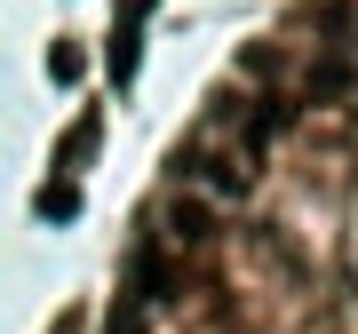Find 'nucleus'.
<instances>
[{"mask_svg": "<svg viewBox=\"0 0 358 334\" xmlns=\"http://www.w3.org/2000/svg\"><path fill=\"white\" fill-rule=\"evenodd\" d=\"M96 136H103V119L80 112L72 128H64V143H56V175H80V167H88V152H96Z\"/></svg>", "mask_w": 358, "mask_h": 334, "instance_id": "obj_1", "label": "nucleus"}, {"mask_svg": "<svg viewBox=\"0 0 358 334\" xmlns=\"http://www.w3.org/2000/svg\"><path fill=\"white\" fill-rule=\"evenodd\" d=\"M32 215H40V223H72V215H80V183H72V175H48L40 199H32Z\"/></svg>", "mask_w": 358, "mask_h": 334, "instance_id": "obj_2", "label": "nucleus"}, {"mask_svg": "<svg viewBox=\"0 0 358 334\" xmlns=\"http://www.w3.org/2000/svg\"><path fill=\"white\" fill-rule=\"evenodd\" d=\"M136 56H143V16H120V32H112V80H136Z\"/></svg>", "mask_w": 358, "mask_h": 334, "instance_id": "obj_3", "label": "nucleus"}, {"mask_svg": "<svg viewBox=\"0 0 358 334\" xmlns=\"http://www.w3.org/2000/svg\"><path fill=\"white\" fill-rule=\"evenodd\" d=\"M80 64H88V56H80L72 40H56V48H48V80H64V88L80 80Z\"/></svg>", "mask_w": 358, "mask_h": 334, "instance_id": "obj_4", "label": "nucleus"}, {"mask_svg": "<svg viewBox=\"0 0 358 334\" xmlns=\"http://www.w3.org/2000/svg\"><path fill=\"white\" fill-rule=\"evenodd\" d=\"M112 334H143V303H136V295L112 310Z\"/></svg>", "mask_w": 358, "mask_h": 334, "instance_id": "obj_5", "label": "nucleus"}, {"mask_svg": "<svg viewBox=\"0 0 358 334\" xmlns=\"http://www.w3.org/2000/svg\"><path fill=\"white\" fill-rule=\"evenodd\" d=\"M56 334H80V319H56Z\"/></svg>", "mask_w": 358, "mask_h": 334, "instance_id": "obj_6", "label": "nucleus"}]
</instances>
